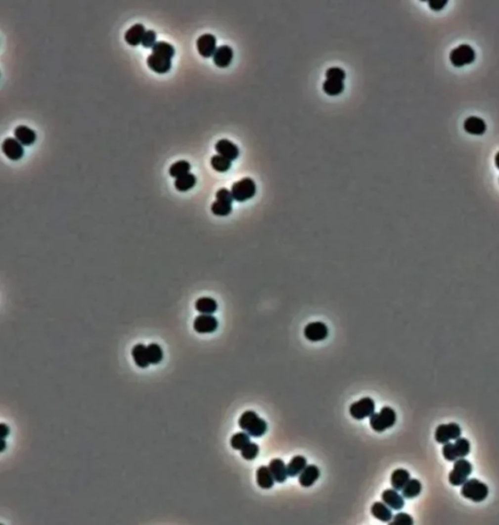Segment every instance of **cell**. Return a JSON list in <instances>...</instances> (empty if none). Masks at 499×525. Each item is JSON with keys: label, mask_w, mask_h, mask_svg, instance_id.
Segmentation results:
<instances>
[{"label": "cell", "mask_w": 499, "mask_h": 525, "mask_svg": "<svg viewBox=\"0 0 499 525\" xmlns=\"http://www.w3.org/2000/svg\"><path fill=\"white\" fill-rule=\"evenodd\" d=\"M239 427L248 433L251 437L261 438L267 432V423L266 420L261 418L255 411H245L239 418Z\"/></svg>", "instance_id": "6da1fadb"}, {"label": "cell", "mask_w": 499, "mask_h": 525, "mask_svg": "<svg viewBox=\"0 0 499 525\" xmlns=\"http://www.w3.org/2000/svg\"><path fill=\"white\" fill-rule=\"evenodd\" d=\"M397 421V415L393 408L383 407L379 413H373L369 417V425L373 431L381 433L394 426Z\"/></svg>", "instance_id": "7a4b0ae2"}, {"label": "cell", "mask_w": 499, "mask_h": 525, "mask_svg": "<svg viewBox=\"0 0 499 525\" xmlns=\"http://www.w3.org/2000/svg\"><path fill=\"white\" fill-rule=\"evenodd\" d=\"M461 494L466 499H469L476 503H480L487 499L489 495V487L486 483L476 479H472L469 481L467 480L465 483L462 484Z\"/></svg>", "instance_id": "3957f363"}, {"label": "cell", "mask_w": 499, "mask_h": 525, "mask_svg": "<svg viewBox=\"0 0 499 525\" xmlns=\"http://www.w3.org/2000/svg\"><path fill=\"white\" fill-rule=\"evenodd\" d=\"M442 450L445 459L453 462L460 458H465L470 453L471 445L468 439L464 438H458L457 439H455L454 443L448 442L444 444Z\"/></svg>", "instance_id": "277c9868"}, {"label": "cell", "mask_w": 499, "mask_h": 525, "mask_svg": "<svg viewBox=\"0 0 499 525\" xmlns=\"http://www.w3.org/2000/svg\"><path fill=\"white\" fill-rule=\"evenodd\" d=\"M257 192L256 182L250 177H244L235 182L231 187L233 199L237 202H245L254 197Z\"/></svg>", "instance_id": "5b68a950"}, {"label": "cell", "mask_w": 499, "mask_h": 525, "mask_svg": "<svg viewBox=\"0 0 499 525\" xmlns=\"http://www.w3.org/2000/svg\"><path fill=\"white\" fill-rule=\"evenodd\" d=\"M472 464L464 458H460L455 461L454 465V470L450 473L449 481L454 486L462 485L468 480V477L472 473Z\"/></svg>", "instance_id": "8992f818"}, {"label": "cell", "mask_w": 499, "mask_h": 525, "mask_svg": "<svg viewBox=\"0 0 499 525\" xmlns=\"http://www.w3.org/2000/svg\"><path fill=\"white\" fill-rule=\"evenodd\" d=\"M476 59V53L474 49L468 45L462 44L454 49L450 54V60L453 66L455 67H462V66L471 65Z\"/></svg>", "instance_id": "52a82bcc"}, {"label": "cell", "mask_w": 499, "mask_h": 525, "mask_svg": "<svg viewBox=\"0 0 499 525\" xmlns=\"http://www.w3.org/2000/svg\"><path fill=\"white\" fill-rule=\"evenodd\" d=\"M375 410V403L370 397H363L359 401L352 403L349 407L350 415L356 420H363L370 417Z\"/></svg>", "instance_id": "ba28073f"}, {"label": "cell", "mask_w": 499, "mask_h": 525, "mask_svg": "<svg viewBox=\"0 0 499 525\" xmlns=\"http://www.w3.org/2000/svg\"><path fill=\"white\" fill-rule=\"evenodd\" d=\"M461 436V428L456 423L443 424L436 429L435 439L437 442L446 444L452 439H457Z\"/></svg>", "instance_id": "9c48e42d"}, {"label": "cell", "mask_w": 499, "mask_h": 525, "mask_svg": "<svg viewBox=\"0 0 499 525\" xmlns=\"http://www.w3.org/2000/svg\"><path fill=\"white\" fill-rule=\"evenodd\" d=\"M329 335V328L321 322H314L308 324L304 328V336L312 342H318L326 339Z\"/></svg>", "instance_id": "30bf717a"}, {"label": "cell", "mask_w": 499, "mask_h": 525, "mask_svg": "<svg viewBox=\"0 0 499 525\" xmlns=\"http://www.w3.org/2000/svg\"><path fill=\"white\" fill-rule=\"evenodd\" d=\"M147 66L156 73H167L172 66V59L159 53H152L147 58Z\"/></svg>", "instance_id": "8fae6325"}, {"label": "cell", "mask_w": 499, "mask_h": 525, "mask_svg": "<svg viewBox=\"0 0 499 525\" xmlns=\"http://www.w3.org/2000/svg\"><path fill=\"white\" fill-rule=\"evenodd\" d=\"M197 50L204 58H210L215 55L217 51V39L213 34L206 33L197 39Z\"/></svg>", "instance_id": "7c38bea8"}, {"label": "cell", "mask_w": 499, "mask_h": 525, "mask_svg": "<svg viewBox=\"0 0 499 525\" xmlns=\"http://www.w3.org/2000/svg\"><path fill=\"white\" fill-rule=\"evenodd\" d=\"M219 327L218 320L212 315L201 314L195 318L193 323V328L198 333H213Z\"/></svg>", "instance_id": "4fadbf2b"}, {"label": "cell", "mask_w": 499, "mask_h": 525, "mask_svg": "<svg viewBox=\"0 0 499 525\" xmlns=\"http://www.w3.org/2000/svg\"><path fill=\"white\" fill-rule=\"evenodd\" d=\"M2 150L4 154L11 160L17 161L24 156V147L16 138L8 137L2 143Z\"/></svg>", "instance_id": "5bb4252c"}, {"label": "cell", "mask_w": 499, "mask_h": 525, "mask_svg": "<svg viewBox=\"0 0 499 525\" xmlns=\"http://www.w3.org/2000/svg\"><path fill=\"white\" fill-rule=\"evenodd\" d=\"M216 150L219 155L233 161L236 160L239 156V148L232 141L228 139H220L216 143Z\"/></svg>", "instance_id": "9a60e30c"}, {"label": "cell", "mask_w": 499, "mask_h": 525, "mask_svg": "<svg viewBox=\"0 0 499 525\" xmlns=\"http://www.w3.org/2000/svg\"><path fill=\"white\" fill-rule=\"evenodd\" d=\"M233 59V50L229 46L224 45L217 49L213 60L215 65L221 68H226L230 66Z\"/></svg>", "instance_id": "2e32d148"}, {"label": "cell", "mask_w": 499, "mask_h": 525, "mask_svg": "<svg viewBox=\"0 0 499 525\" xmlns=\"http://www.w3.org/2000/svg\"><path fill=\"white\" fill-rule=\"evenodd\" d=\"M274 480L276 482L278 483H283L284 481H286L287 478L289 477L288 476V471H287V466L285 464V462L280 458H275V459L271 460L270 463H269V466H268Z\"/></svg>", "instance_id": "e0dca14e"}, {"label": "cell", "mask_w": 499, "mask_h": 525, "mask_svg": "<svg viewBox=\"0 0 499 525\" xmlns=\"http://www.w3.org/2000/svg\"><path fill=\"white\" fill-rule=\"evenodd\" d=\"M320 477V470L315 465L306 466V468L301 472L299 479L300 485L303 487L312 486Z\"/></svg>", "instance_id": "ac0fdd59"}, {"label": "cell", "mask_w": 499, "mask_h": 525, "mask_svg": "<svg viewBox=\"0 0 499 525\" xmlns=\"http://www.w3.org/2000/svg\"><path fill=\"white\" fill-rule=\"evenodd\" d=\"M382 501L385 503L391 510L400 511L405 506V500L403 495H400L397 490L393 489H386L382 493Z\"/></svg>", "instance_id": "d6986e66"}, {"label": "cell", "mask_w": 499, "mask_h": 525, "mask_svg": "<svg viewBox=\"0 0 499 525\" xmlns=\"http://www.w3.org/2000/svg\"><path fill=\"white\" fill-rule=\"evenodd\" d=\"M466 132L474 135H482L487 131L486 122L477 116H470L466 119L463 124Z\"/></svg>", "instance_id": "ffe728a7"}, {"label": "cell", "mask_w": 499, "mask_h": 525, "mask_svg": "<svg viewBox=\"0 0 499 525\" xmlns=\"http://www.w3.org/2000/svg\"><path fill=\"white\" fill-rule=\"evenodd\" d=\"M371 515L378 521L382 523H390L393 519V514L391 509L385 504L381 502H375L370 509Z\"/></svg>", "instance_id": "44dd1931"}, {"label": "cell", "mask_w": 499, "mask_h": 525, "mask_svg": "<svg viewBox=\"0 0 499 525\" xmlns=\"http://www.w3.org/2000/svg\"><path fill=\"white\" fill-rule=\"evenodd\" d=\"M257 482L262 489H270L276 482L269 468L261 466L257 471Z\"/></svg>", "instance_id": "7402d4cb"}, {"label": "cell", "mask_w": 499, "mask_h": 525, "mask_svg": "<svg viewBox=\"0 0 499 525\" xmlns=\"http://www.w3.org/2000/svg\"><path fill=\"white\" fill-rule=\"evenodd\" d=\"M16 139L25 146H30L34 143L36 139V133L34 130L27 126H19L14 131Z\"/></svg>", "instance_id": "603a6c76"}, {"label": "cell", "mask_w": 499, "mask_h": 525, "mask_svg": "<svg viewBox=\"0 0 499 525\" xmlns=\"http://www.w3.org/2000/svg\"><path fill=\"white\" fill-rule=\"evenodd\" d=\"M132 357L136 366L140 368H146L150 364L148 355H147V347L144 346L143 344L139 343L134 346L133 350H132Z\"/></svg>", "instance_id": "cb8c5ba5"}, {"label": "cell", "mask_w": 499, "mask_h": 525, "mask_svg": "<svg viewBox=\"0 0 499 525\" xmlns=\"http://www.w3.org/2000/svg\"><path fill=\"white\" fill-rule=\"evenodd\" d=\"M145 29L142 25L136 24L131 27L125 33V41L131 46H137L141 44Z\"/></svg>", "instance_id": "d4e9b609"}, {"label": "cell", "mask_w": 499, "mask_h": 525, "mask_svg": "<svg viewBox=\"0 0 499 525\" xmlns=\"http://www.w3.org/2000/svg\"><path fill=\"white\" fill-rule=\"evenodd\" d=\"M410 480V474L405 469H397L391 475V485L397 490L402 491L404 486Z\"/></svg>", "instance_id": "484cf974"}, {"label": "cell", "mask_w": 499, "mask_h": 525, "mask_svg": "<svg viewBox=\"0 0 499 525\" xmlns=\"http://www.w3.org/2000/svg\"><path fill=\"white\" fill-rule=\"evenodd\" d=\"M196 310L204 315H212L218 309V303L211 297H201L195 303Z\"/></svg>", "instance_id": "4316f807"}, {"label": "cell", "mask_w": 499, "mask_h": 525, "mask_svg": "<svg viewBox=\"0 0 499 525\" xmlns=\"http://www.w3.org/2000/svg\"><path fill=\"white\" fill-rule=\"evenodd\" d=\"M307 466V460L303 456H296L290 461V463L287 465V471L288 476L295 478L301 474V472L306 468Z\"/></svg>", "instance_id": "83f0119b"}, {"label": "cell", "mask_w": 499, "mask_h": 525, "mask_svg": "<svg viewBox=\"0 0 499 525\" xmlns=\"http://www.w3.org/2000/svg\"><path fill=\"white\" fill-rule=\"evenodd\" d=\"M196 177L194 175L192 174H186L181 177H178L176 178V181H175V187L178 191H181V192H185V191H188L189 189L193 188L194 185L196 184Z\"/></svg>", "instance_id": "f1b7e54d"}, {"label": "cell", "mask_w": 499, "mask_h": 525, "mask_svg": "<svg viewBox=\"0 0 499 525\" xmlns=\"http://www.w3.org/2000/svg\"><path fill=\"white\" fill-rule=\"evenodd\" d=\"M422 490L421 482L417 480H409L402 489V495L406 499H413L417 497Z\"/></svg>", "instance_id": "f546056e"}, {"label": "cell", "mask_w": 499, "mask_h": 525, "mask_svg": "<svg viewBox=\"0 0 499 525\" xmlns=\"http://www.w3.org/2000/svg\"><path fill=\"white\" fill-rule=\"evenodd\" d=\"M323 90L329 96H338L344 90V83L343 81L327 79L323 84Z\"/></svg>", "instance_id": "4dcf8cb0"}, {"label": "cell", "mask_w": 499, "mask_h": 525, "mask_svg": "<svg viewBox=\"0 0 499 525\" xmlns=\"http://www.w3.org/2000/svg\"><path fill=\"white\" fill-rule=\"evenodd\" d=\"M251 436L246 433V432H241V433H236L235 435H233L230 438V445L232 447L233 449L235 450H240L245 447L248 443L251 442Z\"/></svg>", "instance_id": "1f68e13d"}, {"label": "cell", "mask_w": 499, "mask_h": 525, "mask_svg": "<svg viewBox=\"0 0 499 525\" xmlns=\"http://www.w3.org/2000/svg\"><path fill=\"white\" fill-rule=\"evenodd\" d=\"M190 164L186 161H178L176 163L172 165L170 167V170H169V173H170V175L173 176V177H181L186 174L189 173L190 171Z\"/></svg>", "instance_id": "d6a6232c"}, {"label": "cell", "mask_w": 499, "mask_h": 525, "mask_svg": "<svg viewBox=\"0 0 499 525\" xmlns=\"http://www.w3.org/2000/svg\"><path fill=\"white\" fill-rule=\"evenodd\" d=\"M211 210L212 213L218 217H227L232 212V204L217 200L213 203Z\"/></svg>", "instance_id": "836d02e7"}, {"label": "cell", "mask_w": 499, "mask_h": 525, "mask_svg": "<svg viewBox=\"0 0 499 525\" xmlns=\"http://www.w3.org/2000/svg\"><path fill=\"white\" fill-rule=\"evenodd\" d=\"M147 355L150 364H158L163 360L162 348L156 343H151L147 346Z\"/></svg>", "instance_id": "e575fe53"}, {"label": "cell", "mask_w": 499, "mask_h": 525, "mask_svg": "<svg viewBox=\"0 0 499 525\" xmlns=\"http://www.w3.org/2000/svg\"><path fill=\"white\" fill-rule=\"evenodd\" d=\"M211 165L215 171L219 173H226L231 168V161L221 155H215L211 159Z\"/></svg>", "instance_id": "d590c367"}, {"label": "cell", "mask_w": 499, "mask_h": 525, "mask_svg": "<svg viewBox=\"0 0 499 525\" xmlns=\"http://www.w3.org/2000/svg\"><path fill=\"white\" fill-rule=\"evenodd\" d=\"M260 453V446L257 443L250 442L241 449V455L245 460L252 461L257 458Z\"/></svg>", "instance_id": "8d00e7d4"}, {"label": "cell", "mask_w": 499, "mask_h": 525, "mask_svg": "<svg viewBox=\"0 0 499 525\" xmlns=\"http://www.w3.org/2000/svg\"><path fill=\"white\" fill-rule=\"evenodd\" d=\"M152 53L163 54V55L168 56V57H170L172 59L174 57V55H175V48L168 42L159 41V42H156V44L153 46Z\"/></svg>", "instance_id": "74e56055"}, {"label": "cell", "mask_w": 499, "mask_h": 525, "mask_svg": "<svg viewBox=\"0 0 499 525\" xmlns=\"http://www.w3.org/2000/svg\"><path fill=\"white\" fill-rule=\"evenodd\" d=\"M326 77L327 79L331 80L344 81V79L346 78V73L343 69L339 67H331L326 71Z\"/></svg>", "instance_id": "f35d334b"}, {"label": "cell", "mask_w": 499, "mask_h": 525, "mask_svg": "<svg viewBox=\"0 0 499 525\" xmlns=\"http://www.w3.org/2000/svg\"><path fill=\"white\" fill-rule=\"evenodd\" d=\"M390 524L392 525H413V519L406 513H399L392 519Z\"/></svg>", "instance_id": "ab89813d"}, {"label": "cell", "mask_w": 499, "mask_h": 525, "mask_svg": "<svg viewBox=\"0 0 499 525\" xmlns=\"http://www.w3.org/2000/svg\"><path fill=\"white\" fill-rule=\"evenodd\" d=\"M156 44V33L154 31H147L144 33L141 45L144 48H153V46Z\"/></svg>", "instance_id": "60d3db41"}, {"label": "cell", "mask_w": 499, "mask_h": 525, "mask_svg": "<svg viewBox=\"0 0 499 525\" xmlns=\"http://www.w3.org/2000/svg\"><path fill=\"white\" fill-rule=\"evenodd\" d=\"M216 197H217V200H219V201H224V202H227V203H229V204H232L233 200H234L231 191H229L227 188L220 189L217 192Z\"/></svg>", "instance_id": "b9f144b4"}, {"label": "cell", "mask_w": 499, "mask_h": 525, "mask_svg": "<svg viewBox=\"0 0 499 525\" xmlns=\"http://www.w3.org/2000/svg\"><path fill=\"white\" fill-rule=\"evenodd\" d=\"M428 4H429V7L434 11H440L446 7V5L448 4V1L447 0H430Z\"/></svg>", "instance_id": "7bdbcfd3"}, {"label": "cell", "mask_w": 499, "mask_h": 525, "mask_svg": "<svg viewBox=\"0 0 499 525\" xmlns=\"http://www.w3.org/2000/svg\"><path fill=\"white\" fill-rule=\"evenodd\" d=\"M0 428H1V436H2V438L5 439V438L9 436V434H10V429H9V427L7 426L6 424H4V423H1V424H0Z\"/></svg>", "instance_id": "ee69618b"}, {"label": "cell", "mask_w": 499, "mask_h": 525, "mask_svg": "<svg viewBox=\"0 0 499 525\" xmlns=\"http://www.w3.org/2000/svg\"><path fill=\"white\" fill-rule=\"evenodd\" d=\"M496 165L498 167V169H499V151L497 153L496 155Z\"/></svg>", "instance_id": "f6af8a7d"}, {"label": "cell", "mask_w": 499, "mask_h": 525, "mask_svg": "<svg viewBox=\"0 0 499 525\" xmlns=\"http://www.w3.org/2000/svg\"><path fill=\"white\" fill-rule=\"evenodd\" d=\"M2 442H3V446H2V448H1V452H3V451L5 450V446H6V441H5V439H3Z\"/></svg>", "instance_id": "bcb514c9"}]
</instances>
